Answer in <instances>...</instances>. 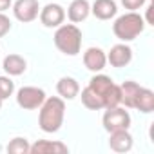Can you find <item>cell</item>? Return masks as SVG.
<instances>
[{"label":"cell","mask_w":154,"mask_h":154,"mask_svg":"<svg viewBox=\"0 0 154 154\" xmlns=\"http://www.w3.org/2000/svg\"><path fill=\"white\" fill-rule=\"evenodd\" d=\"M65 116V102L60 96H51L45 98L44 103L40 105V114H38V125L44 132H56L60 131Z\"/></svg>","instance_id":"6da1fadb"},{"label":"cell","mask_w":154,"mask_h":154,"mask_svg":"<svg viewBox=\"0 0 154 154\" xmlns=\"http://www.w3.org/2000/svg\"><path fill=\"white\" fill-rule=\"evenodd\" d=\"M54 45L67 56H76L82 49V31L74 24H62L54 33Z\"/></svg>","instance_id":"7a4b0ae2"},{"label":"cell","mask_w":154,"mask_h":154,"mask_svg":"<svg viewBox=\"0 0 154 154\" xmlns=\"http://www.w3.org/2000/svg\"><path fill=\"white\" fill-rule=\"evenodd\" d=\"M143 29H145V20L136 11H129V13L118 17L114 20V24H112V33L122 42L134 40L136 36H140L143 33Z\"/></svg>","instance_id":"3957f363"},{"label":"cell","mask_w":154,"mask_h":154,"mask_svg":"<svg viewBox=\"0 0 154 154\" xmlns=\"http://www.w3.org/2000/svg\"><path fill=\"white\" fill-rule=\"evenodd\" d=\"M89 87L103 100V109L120 105V85H116L107 74H94L89 80Z\"/></svg>","instance_id":"277c9868"},{"label":"cell","mask_w":154,"mask_h":154,"mask_svg":"<svg viewBox=\"0 0 154 154\" xmlns=\"http://www.w3.org/2000/svg\"><path fill=\"white\" fill-rule=\"evenodd\" d=\"M103 129L107 132H114V131H125L131 127V114L123 109V107H111L105 109V114L102 118Z\"/></svg>","instance_id":"5b68a950"},{"label":"cell","mask_w":154,"mask_h":154,"mask_svg":"<svg viewBox=\"0 0 154 154\" xmlns=\"http://www.w3.org/2000/svg\"><path fill=\"white\" fill-rule=\"evenodd\" d=\"M44 100H45V91L40 89V87L27 85V87H22V89L17 91V103L24 111L40 109V105L44 103Z\"/></svg>","instance_id":"8992f818"},{"label":"cell","mask_w":154,"mask_h":154,"mask_svg":"<svg viewBox=\"0 0 154 154\" xmlns=\"http://www.w3.org/2000/svg\"><path fill=\"white\" fill-rule=\"evenodd\" d=\"M40 13V4L38 0H17L13 4V15L17 20L27 24L33 22L35 18H38Z\"/></svg>","instance_id":"52a82bcc"},{"label":"cell","mask_w":154,"mask_h":154,"mask_svg":"<svg viewBox=\"0 0 154 154\" xmlns=\"http://www.w3.org/2000/svg\"><path fill=\"white\" fill-rule=\"evenodd\" d=\"M38 17L45 27H58L65 20V9L60 4H47L40 9Z\"/></svg>","instance_id":"ba28073f"},{"label":"cell","mask_w":154,"mask_h":154,"mask_svg":"<svg viewBox=\"0 0 154 154\" xmlns=\"http://www.w3.org/2000/svg\"><path fill=\"white\" fill-rule=\"evenodd\" d=\"M131 60H132V49L125 44H116L107 53V62L112 67H125L131 63Z\"/></svg>","instance_id":"9c48e42d"},{"label":"cell","mask_w":154,"mask_h":154,"mask_svg":"<svg viewBox=\"0 0 154 154\" xmlns=\"http://www.w3.org/2000/svg\"><path fill=\"white\" fill-rule=\"evenodd\" d=\"M84 63L89 71L93 72H100L105 69V63H107V54L103 49L100 47H89L85 53H84Z\"/></svg>","instance_id":"30bf717a"},{"label":"cell","mask_w":154,"mask_h":154,"mask_svg":"<svg viewBox=\"0 0 154 154\" xmlns=\"http://www.w3.org/2000/svg\"><path fill=\"white\" fill-rule=\"evenodd\" d=\"M31 154H67L69 147L62 141H51V140H38L29 149Z\"/></svg>","instance_id":"8fae6325"},{"label":"cell","mask_w":154,"mask_h":154,"mask_svg":"<svg viewBox=\"0 0 154 154\" xmlns=\"http://www.w3.org/2000/svg\"><path fill=\"white\" fill-rule=\"evenodd\" d=\"M111 138H109V149L114 150V152H129L132 149V136L129 132V129L125 131H114V132H109Z\"/></svg>","instance_id":"7c38bea8"},{"label":"cell","mask_w":154,"mask_h":154,"mask_svg":"<svg viewBox=\"0 0 154 154\" xmlns=\"http://www.w3.org/2000/svg\"><path fill=\"white\" fill-rule=\"evenodd\" d=\"M91 13L98 20H111L112 17H116L118 8L114 0H94L91 6Z\"/></svg>","instance_id":"4fadbf2b"},{"label":"cell","mask_w":154,"mask_h":154,"mask_svg":"<svg viewBox=\"0 0 154 154\" xmlns=\"http://www.w3.org/2000/svg\"><path fill=\"white\" fill-rule=\"evenodd\" d=\"M91 13V4L87 0H72L67 8V17L72 24H80L84 22Z\"/></svg>","instance_id":"5bb4252c"},{"label":"cell","mask_w":154,"mask_h":154,"mask_svg":"<svg viewBox=\"0 0 154 154\" xmlns=\"http://www.w3.org/2000/svg\"><path fill=\"white\" fill-rule=\"evenodd\" d=\"M56 93L63 100H74L80 94V85L74 78H71V76H62L56 84Z\"/></svg>","instance_id":"9a60e30c"},{"label":"cell","mask_w":154,"mask_h":154,"mask_svg":"<svg viewBox=\"0 0 154 154\" xmlns=\"http://www.w3.org/2000/svg\"><path fill=\"white\" fill-rule=\"evenodd\" d=\"M2 67H4V71H6L9 76H20V74L26 72L27 62H26L24 56H20V54H17V53H11V54H8V56L4 58Z\"/></svg>","instance_id":"2e32d148"},{"label":"cell","mask_w":154,"mask_h":154,"mask_svg":"<svg viewBox=\"0 0 154 154\" xmlns=\"http://www.w3.org/2000/svg\"><path fill=\"white\" fill-rule=\"evenodd\" d=\"M140 84L132 82V80H127L120 85V105H125L127 109H134V102H136V96L140 93Z\"/></svg>","instance_id":"e0dca14e"},{"label":"cell","mask_w":154,"mask_h":154,"mask_svg":"<svg viewBox=\"0 0 154 154\" xmlns=\"http://www.w3.org/2000/svg\"><path fill=\"white\" fill-rule=\"evenodd\" d=\"M134 109H138L140 112H145V114L152 112L154 111V93L150 89L140 87V93L134 102Z\"/></svg>","instance_id":"ac0fdd59"},{"label":"cell","mask_w":154,"mask_h":154,"mask_svg":"<svg viewBox=\"0 0 154 154\" xmlns=\"http://www.w3.org/2000/svg\"><path fill=\"white\" fill-rule=\"evenodd\" d=\"M82 103H84L87 109H91V111H100V109H103V100H102L89 85L82 91Z\"/></svg>","instance_id":"d6986e66"},{"label":"cell","mask_w":154,"mask_h":154,"mask_svg":"<svg viewBox=\"0 0 154 154\" xmlns=\"http://www.w3.org/2000/svg\"><path fill=\"white\" fill-rule=\"evenodd\" d=\"M29 149H31V145L26 138H13L8 143V152H11V154H27Z\"/></svg>","instance_id":"ffe728a7"},{"label":"cell","mask_w":154,"mask_h":154,"mask_svg":"<svg viewBox=\"0 0 154 154\" xmlns=\"http://www.w3.org/2000/svg\"><path fill=\"white\" fill-rule=\"evenodd\" d=\"M15 93V84L9 76H0V100H8Z\"/></svg>","instance_id":"44dd1931"},{"label":"cell","mask_w":154,"mask_h":154,"mask_svg":"<svg viewBox=\"0 0 154 154\" xmlns=\"http://www.w3.org/2000/svg\"><path fill=\"white\" fill-rule=\"evenodd\" d=\"M9 31H11V20L4 13H0V38L6 36Z\"/></svg>","instance_id":"7402d4cb"},{"label":"cell","mask_w":154,"mask_h":154,"mask_svg":"<svg viewBox=\"0 0 154 154\" xmlns=\"http://www.w3.org/2000/svg\"><path fill=\"white\" fill-rule=\"evenodd\" d=\"M145 2H147V0H122L123 8L129 9V11H136V9H140Z\"/></svg>","instance_id":"603a6c76"},{"label":"cell","mask_w":154,"mask_h":154,"mask_svg":"<svg viewBox=\"0 0 154 154\" xmlns=\"http://www.w3.org/2000/svg\"><path fill=\"white\" fill-rule=\"evenodd\" d=\"M11 6H13V0H0V13L8 11Z\"/></svg>","instance_id":"cb8c5ba5"},{"label":"cell","mask_w":154,"mask_h":154,"mask_svg":"<svg viewBox=\"0 0 154 154\" xmlns=\"http://www.w3.org/2000/svg\"><path fill=\"white\" fill-rule=\"evenodd\" d=\"M2 102H4V100H0V109H2Z\"/></svg>","instance_id":"d4e9b609"}]
</instances>
